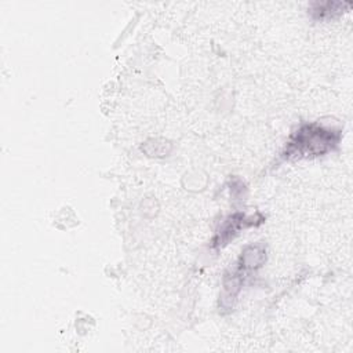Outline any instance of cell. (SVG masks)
<instances>
[{"instance_id":"obj_1","label":"cell","mask_w":353,"mask_h":353,"mask_svg":"<svg viewBox=\"0 0 353 353\" xmlns=\"http://www.w3.org/2000/svg\"><path fill=\"white\" fill-rule=\"evenodd\" d=\"M338 134L324 130L317 124H306L292 135L287 154L298 157L323 154L338 143Z\"/></svg>"}]
</instances>
